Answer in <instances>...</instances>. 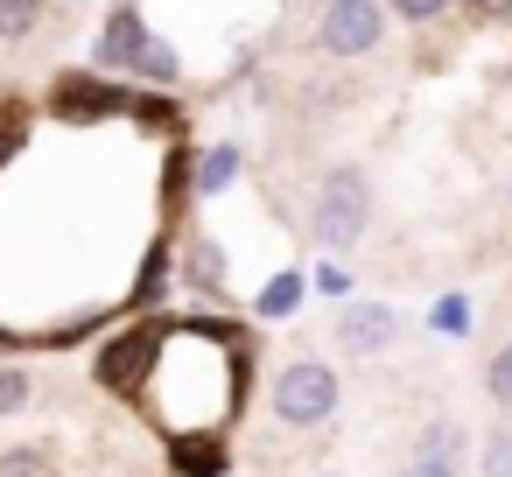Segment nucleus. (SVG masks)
Wrapping results in <instances>:
<instances>
[{
    "mask_svg": "<svg viewBox=\"0 0 512 477\" xmlns=\"http://www.w3.org/2000/svg\"><path fill=\"white\" fill-rule=\"evenodd\" d=\"M99 379L106 393L134 400L176 449L218 442L246 414V337H232V323L211 316L134 323L127 337L106 344Z\"/></svg>",
    "mask_w": 512,
    "mask_h": 477,
    "instance_id": "nucleus-1",
    "label": "nucleus"
},
{
    "mask_svg": "<svg viewBox=\"0 0 512 477\" xmlns=\"http://www.w3.org/2000/svg\"><path fill=\"white\" fill-rule=\"evenodd\" d=\"M372 225V176L358 162H337L323 183H316V204H309V232L330 246V253H351Z\"/></svg>",
    "mask_w": 512,
    "mask_h": 477,
    "instance_id": "nucleus-2",
    "label": "nucleus"
},
{
    "mask_svg": "<svg viewBox=\"0 0 512 477\" xmlns=\"http://www.w3.org/2000/svg\"><path fill=\"white\" fill-rule=\"evenodd\" d=\"M337 400H344V386H337V365H323V358H295L267 386V407L281 428H323L337 414Z\"/></svg>",
    "mask_w": 512,
    "mask_h": 477,
    "instance_id": "nucleus-3",
    "label": "nucleus"
},
{
    "mask_svg": "<svg viewBox=\"0 0 512 477\" xmlns=\"http://www.w3.org/2000/svg\"><path fill=\"white\" fill-rule=\"evenodd\" d=\"M386 43V8L379 0H330V8H316V50L351 64V57H372Z\"/></svg>",
    "mask_w": 512,
    "mask_h": 477,
    "instance_id": "nucleus-4",
    "label": "nucleus"
},
{
    "mask_svg": "<svg viewBox=\"0 0 512 477\" xmlns=\"http://www.w3.org/2000/svg\"><path fill=\"white\" fill-rule=\"evenodd\" d=\"M400 309L393 302H344L337 309V323H330V337H337V351H351V358H379V351H393L400 344Z\"/></svg>",
    "mask_w": 512,
    "mask_h": 477,
    "instance_id": "nucleus-5",
    "label": "nucleus"
},
{
    "mask_svg": "<svg viewBox=\"0 0 512 477\" xmlns=\"http://www.w3.org/2000/svg\"><path fill=\"white\" fill-rule=\"evenodd\" d=\"M148 36H155V22H148L141 8H106L92 64H99V71H134V57L148 50Z\"/></svg>",
    "mask_w": 512,
    "mask_h": 477,
    "instance_id": "nucleus-6",
    "label": "nucleus"
},
{
    "mask_svg": "<svg viewBox=\"0 0 512 477\" xmlns=\"http://www.w3.org/2000/svg\"><path fill=\"white\" fill-rule=\"evenodd\" d=\"M470 449H477V435L456 421V414H435V421H421V442H414V463H442V470H456L463 477V463H470Z\"/></svg>",
    "mask_w": 512,
    "mask_h": 477,
    "instance_id": "nucleus-7",
    "label": "nucleus"
},
{
    "mask_svg": "<svg viewBox=\"0 0 512 477\" xmlns=\"http://www.w3.org/2000/svg\"><path fill=\"white\" fill-rule=\"evenodd\" d=\"M239 169H246V155H239L232 141H218V148H204V155H197L190 190H197V197H225V190L239 183Z\"/></svg>",
    "mask_w": 512,
    "mask_h": 477,
    "instance_id": "nucleus-8",
    "label": "nucleus"
},
{
    "mask_svg": "<svg viewBox=\"0 0 512 477\" xmlns=\"http://www.w3.org/2000/svg\"><path fill=\"white\" fill-rule=\"evenodd\" d=\"M302 295H309V281H302V274L288 267V274H274V281H267V288L253 295V316H267V323H274V316H288V309H302Z\"/></svg>",
    "mask_w": 512,
    "mask_h": 477,
    "instance_id": "nucleus-9",
    "label": "nucleus"
},
{
    "mask_svg": "<svg viewBox=\"0 0 512 477\" xmlns=\"http://www.w3.org/2000/svg\"><path fill=\"white\" fill-rule=\"evenodd\" d=\"M127 78H148V85H176V78H183V57H176V50H169L162 36H148V50L134 57V71H127Z\"/></svg>",
    "mask_w": 512,
    "mask_h": 477,
    "instance_id": "nucleus-10",
    "label": "nucleus"
},
{
    "mask_svg": "<svg viewBox=\"0 0 512 477\" xmlns=\"http://www.w3.org/2000/svg\"><path fill=\"white\" fill-rule=\"evenodd\" d=\"M43 22H50V8H36V0H0V43H29Z\"/></svg>",
    "mask_w": 512,
    "mask_h": 477,
    "instance_id": "nucleus-11",
    "label": "nucleus"
},
{
    "mask_svg": "<svg viewBox=\"0 0 512 477\" xmlns=\"http://www.w3.org/2000/svg\"><path fill=\"white\" fill-rule=\"evenodd\" d=\"M484 393H491V407H498V414H512V337L484 358Z\"/></svg>",
    "mask_w": 512,
    "mask_h": 477,
    "instance_id": "nucleus-12",
    "label": "nucleus"
},
{
    "mask_svg": "<svg viewBox=\"0 0 512 477\" xmlns=\"http://www.w3.org/2000/svg\"><path fill=\"white\" fill-rule=\"evenodd\" d=\"M29 400H36V372L29 365H0V421L22 414Z\"/></svg>",
    "mask_w": 512,
    "mask_h": 477,
    "instance_id": "nucleus-13",
    "label": "nucleus"
},
{
    "mask_svg": "<svg viewBox=\"0 0 512 477\" xmlns=\"http://www.w3.org/2000/svg\"><path fill=\"white\" fill-rule=\"evenodd\" d=\"M0 477H57V463L36 442H15V449H0Z\"/></svg>",
    "mask_w": 512,
    "mask_h": 477,
    "instance_id": "nucleus-14",
    "label": "nucleus"
},
{
    "mask_svg": "<svg viewBox=\"0 0 512 477\" xmlns=\"http://www.w3.org/2000/svg\"><path fill=\"white\" fill-rule=\"evenodd\" d=\"M449 15H456L449 0H400V8H386V22H400V29H435Z\"/></svg>",
    "mask_w": 512,
    "mask_h": 477,
    "instance_id": "nucleus-15",
    "label": "nucleus"
},
{
    "mask_svg": "<svg viewBox=\"0 0 512 477\" xmlns=\"http://www.w3.org/2000/svg\"><path fill=\"white\" fill-rule=\"evenodd\" d=\"M477 470H484V477H512V428L477 435Z\"/></svg>",
    "mask_w": 512,
    "mask_h": 477,
    "instance_id": "nucleus-16",
    "label": "nucleus"
},
{
    "mask_svg": "<svg viewBox=\"0 0 512 477\" xmlns=\"http://www.w3.org/2000/svg\"><path fill=\"white\" fill-rule=\"evenodd\" d=\"M428 323H435V337H470V295H442L428 309Z\"/></svg>",
    "mask_w": 512,
    "mask_h": 477,
    "instance_id": "nucleus-17",
    "label": "nucleus"
},
{
    "mask_svg": "<svg viewBox=\"0 0 512 477\" xmlns=\"http://www.w3.org/2000/svg\"><path fill=\"white\" fill-rule=\"evenodd\" d=\"M22 141H29V113L0 99V169H8V162L22 155Z\"/></svg>",
    "mask_w": 512,
    "mask_h": 477,
    "instance_id": "nucleus-18",
    "label": "nucleus"
},
{
    "mask_svg": "<svg viewBox=\"0 0 512 477\" xmlns=\"http://www.w3.org/2000/svg\"><path fill=\"white\" fill-rule=\"evenodd\" d=\"M218 274H225V253H218L211 239H197V246H190V281H197V288H218Z\"/></svg>",
    "mask_w": 512,
    "mask_h": 477,
    "instance_id": "nucleus-19",
    "label": "nucleus"
},
{
    "mask_svg": "<svg viewBox=\"0 0 512 477\" xmlns=\"http://www.w3.org/2000/svg\"><path fill=\"white\" fill-rule=\"evenodd\" d=\"M316 288H323V295H337V302H344V295H351V274H344V267H337V260H330V267H316Z\"/></svg>",
    "mask_w": 512,
    "mask_h": 477,
    "instance_id": "nucleus-20",
    "label": "nucleus"
},
{
    "mask_svg": "<svg viewBox=\"0 0 512 477\" xmlns=\"http://www.w3.org/2000/svg\"><path fill=\"white\" fill-rule=\"evenodd\" d=\"M400 477H456V470H442V463H414V456H407V470H400Z\"/></svg>",
    "mask_w": 512,
    "mask_h": 477,
    "instance_id": "nucleus-21",
    "label": "nucleus"
},
{
    "mask_svg": "<svg viewBox=\"0 0 512 477\" xmlns=\"http://www.w3.org/2000/svg\"><path fill=\"white\" fill-rule=\"evenodd\" d=\"M505 204H512V190H505Z\"/></svg>",
    "mask_w": 512,
    "mask_h": 477,
    "instance_id": "nucleus-22",
    "label": "nucleus"
}]
</instances>
